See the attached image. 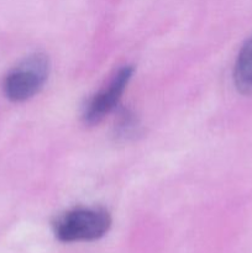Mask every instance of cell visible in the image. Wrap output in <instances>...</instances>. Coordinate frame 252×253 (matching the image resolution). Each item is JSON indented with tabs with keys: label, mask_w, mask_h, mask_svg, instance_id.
Instances as JSON below:
<instances>
[{
	"label": "cell",
	"mask_w": 252,
	"mask_h": 253,
	"mask_svg": "<svg viewBox=\"0 0 252 253\" xmlns=\"http://www.w3.org/2000/svg\"><path fill=\"white\" fill-rule=\"evenodd\" d=\"M111 226V217L100 208H78L58 217L53 231L61 242H84L101 239Z\"/></svg>",
	"instance_id": "obj_1"
},
{
	"label": "cell",
	"mask_w": 252,
	"mask_h": 253,
	"mask_svg": "<svg viewBox=\"0 0 252 253\" xmlns=\"http://www.w3.org/2000/svg\"><path fill=\"white\" fill-rule=\"evenodd\" d=\"M49 73L47 56L36 53L15 67L4 79L2 89L9 100L20 103L36 95L46 83Z\"/></svg>",
	"instance_id": "obj_2"
},
{
	"label": "cell",
	"mask_w": 252,
	"mask_h": 253,
	"mask_svg": "<svg viewBox=\"0 0 252 253\" xmlns=\"http://www.w3.org/2000/svg\"><path fill=\"white\" fill-rule=\"evenodd\" d=\"M132 73L133 68L131 66H125L119 69L108 86L96 93L86 104L83 113L84 123L88 125L99 124L115 109L132 77Z\"/></svg>",
	"instance_id": "obj_3"
},
{
	"label": "cell",
	"mask_w": 252,
	"mask_h": 253,
	"mask_svg": "<svg viewBox=\"0 0 252 253\" xmlns=\"http://www.w3.org/2000/svg\"><path fill=\"white\" fill-rule=\"evenodd\" d=\"M234 81L242 94L252 95V37L240 49L235 63Z\"/></svg>",
	"instance_id": "obj_4"
},
{
	"label": "cell",
	"mask_w": 252,
	"mask_h": 253,
	"mask_svg": "<svg viewBox=\"0 0 252 253\" xmlns=\"http://www.w3.org/2000/svg\"><path fill=\"white\" fill-rule=\"evenodd\" d=\"M116 128H118V135L120 137H132L133 133L137 132L138 128L137 120L135 119V115H132L128 111H124L120 115V120H119L118 125H116Z\"/></svg>",
	"instance_id": "obj_5"
}]
</instances>
